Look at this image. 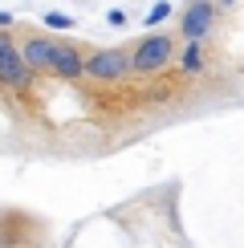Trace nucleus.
Returning <instances> with one entry per match:
<instances>
[{"label":"nucleus","mask_w":244,"mask_h":248,"mask_svg":"<svg viewBox=\"0 0 244 248\" xmlns=\"http://www.w3.org/2000/svg\"><path fill=\"white\" fill-rule=\"evenodd\" d=\"M167 16H171V4H155V8L147 13V25H163Z\"/></svg>","instance_id":"obj_10"},{"label":"nucleus","mask_w":244,"mask_h":248,"mask_svg":"<svg viewBox=\"0 0 244 248\" xmlns=\"http://www.w3.org/2000/svg\"><path fill=\"white\" fill-rule=\"evenodd\" d=\"M16 53H20V61H25L29 74H49L53 53H57V41L45 37V33H33V37H25V41L16 45Z\"/></svg>","instance_id":"obj_3"},{"label":"nucleus","mask_w":244,"mask_h":248,"mask_svg":"<svg viewBox=\"0 0 244 248\" xmlns=\"http://www.w3.org/2000/svg\"><path fill=\"white\" fill-rule=\"evenodd\" d=\"M94 81H122L130 74V49H98L94 57H86V69Z\"/></svg>","instance_id":"obj_2"},{"label":"nucleus","mask_w":244,"mask_h":248,"mask_svg":"<svg viewBox=\"0 0 244 248\" xmlns=\"http://www.w3.org/2000/svg\"><path fill=\"white\" fill-rule=\"evenodd\" d=\"M110 25H126V13L122 8H110Z\"/></svg>","instance_id":"obj_12"},{"label":"nucleus","mask_w":244,"mask_h":248,"mask_svg":"<svg viewBox=\"0 0 244 248\" xmlns=\"http://www.w3.org/2000/svg\"><path fill=\"white\" fill-rule=\"evenodd\" d=\"M199 65H203V53H199V45H187V49H183V69H187V74H196Z\"/></svg>","instance_id":"obj_7"},{"label":"nucleus","mask_w":244,"mask_h":248,"mask_svg":"<svg viewBox=\"0 0 244 248\" xmlns=\"http://www.w3.org/2000/svg\"><path fill=\"white\" fill-rule=\"evenodd\" d=\"M8 29H13V13H4V8H0V33H8Z\"/></svg>","instance_id":"obj_11"},{"label":"nucleus","mask_w":244,"mask_h":248,"mask_svg":"<svg viewBox=\"0 0 244 248\" xmlns=\"http://www.w3.org/2000/svg\"><path fill=\"white\" fill-rule=\"evenodd\" d=\"M171 57H175L171 37L167 33H151V37H142L138 45L130 49V69H135V74H155V69H163Z\"/></svg>","instance_id":"obj_1"},{"label":"nucleus","mask_w":244,"mask_h":248,"mask_svg":"<svg viewBox=\"0 0 244 248\" xmlns=\"http://www.w3.org/2000/svg\"><path fill=\"white\" fill-rule=\"evenodd\" d=\"M8 57H16V41L8 37V33H0V65H4Z\"/></svg>","instance_id":"obj_9"},{"label":"nucleus","mask_w":244,"mask_h":248,"mask_svg":"<svg viewBox=\"0 0 244 248\" xmlns=\"http://www.w3.org/2000/svg\"><path fill=\"white\" fill-rule=\"evenodd\" d=\"M0 86H4V90H29V86H33V74L25 69L20 53H16V57H8L4 65H0Z\"/></svg>","instance_id":"obj_5"},{"label":"nucleus","mask_w":244,"mask_h":248,"mask_svg":"<svg viewBox=\"0 0 244 248\" xmlns=\"http://www.w3.org/2000/svg\"><path fill=\"white\" fill-rule=\"evenodd\" d=\"M45 29H53V33H65V29H74V20L65 13H45Z\"/></svg>","instance_id":"obj_8"},{"label":"nucleus","mask_w":244,"mask_h":248,"mask_svg":"<svg viewBox=\"0 0 244 248\" xmlns=\"http://www.w3.org/2000/svg\"><path fill=\"white\" fill-rule=\"evenodd\" d=\"M81 69H86V57H81V49H74V45H57L49 74H53V78H65V81H74V78H81Z\"/></svg>","instance_id":"obj_4"},{"label":"nucleus","mask_w":244,"mask_h":248,"mask_svg":"<svg viewBox=\"0 0 244 248\" xmlns=\"http://www.w3.org/2000/svg\"><path fill=\"white\" fill-rule=\"evenodd\" d=\"M212 29V4H191L187 8V20H183V33L191 37V45Z\"/></svg>","instance_id":"obj_6"}]
</instances>
